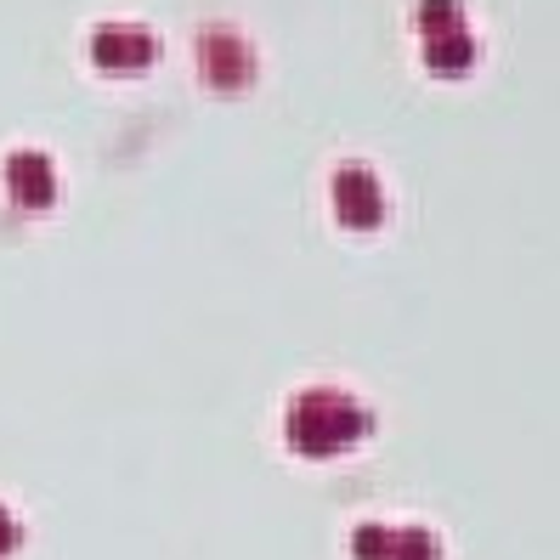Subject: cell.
Instances as JSON below:
<instances>
[{
	"label": "cell",
	"instance_id": "1",
	"mask_svg": "<svg viewBox=\"0 0 560 560\" xmlns=\"http://www.w3.org/2000/svg\"><path fill=\"white\" fill-rule=\"evenodd\" d=\"M369 431H374L369 402H357L351 390H340V385H306V390H294L289 413H283V442L301 453V458H340Z\"/></svg>",
	"mask_w": 560,
	"mask_h": 560
},
{
	"label": "cell",
	"instance_id": "2",
	"mask_svg": "<svg viewBox=\"0 0 560 560\" xmlns=\"http://www.w3.org/2000/svg\"><path fill=\"white\" fill-rule=\"evenodd\" d=\"M328 199H335V221L346 233H380L385 226V187L362 159H346L335 182H328Z\"/></svg>",
	"mask_w": 560,
	"mask_h": 560
},
{
	"label": "cell",
	"instance_id": "3",
	"mask_svg": "<svg viewBox=\"0 0 560 560\" xmlns=\"http://www.w3.org/2000/svg\"><path fill=\"white\" fill-rule=\"evenodd\" d=\"M199 74L215 91H244L255 80V51L233 23H205L199 28Z\"/></svg>",
	"mask_w": 560,
	"mask_h": 560
},
{
	"label": "cell",
	"instance_id": "4",
	"mask_svg": "<svg viewBox=\"0 0 560 560\" xmlns=\"http://www.w3.org/2000/svg\"><path fill=\"white\" fill-rule=\"evenodd\" d=\"M85 51L103 74H142L159 62V35L148 23H96Z\"/></svg>",
	"mask_w": 560,
	"mask_h": 560
},
{
	"label": "cell",
	"instance_id": "5",
	"mask_svg": "<svg viewBox=\"0 0 560 560\" xmlns=\"http://www.w3.org/2000/svg\"><path fill=\"white\" fill-rule=\"evenodd\" d=\"M7 192H12V205H23V210H51L57 205V164H51V153L18 148L7 159Z\"/></svg>",
	"mask_w": 560,
	"mask_h": 560
},
{
	"label": "cell",
	"instance_id": "6",
	"mask_svg": "<svg viewBox=\"0 0 560 560\" xmlns=\"http://www.w3.org/2000/svg\"><path fill=\"white\" fill-rule=\"evenodd\" d=\"M424 69L442 74V80H458L476 69V35L470 28H447V35H431L424 40Z\"/></svg>",
	"mask_w": 560,
	"mask_h": 560
},
{
	"label": "cell",
	"instance_id": "7",
	"mask_svg": "<svg viewBox=\"0 0 560 560\" xmlns=\"http://www.w3.org/2000/svg\"><path fill=\"white\" fill-rule=\"evenodd\" d=\"M390 544H397V526H385V521L351 526V560H390Z\"/></svg>",
	"mask_w": 560,
	"mask_h": 560
},
{
	"label": "cell",
	"instance_id": "8",
	"mask_svg": "<svg viewBox=\"0 0 560 560\" xmlns=\"http://www.w3.org/2000/svg\"><path fill=\"white\" fill-rule=\"evenodd\" d=\"M413 28H419V40H431V35H447V28H465V12H458V0H419Z\"/></svg>",
	"mask_w": 560,
	"mask_h": 560
},
{
	"label": "cell",
	"instance_id": "9",
	"mask_svg": "<svg viewBox=\"0 0 560 560\" xmlns=\"http://www.w3.org/2000/svg\"><path fill=\"white\" fill-rule=\"evenodd\" d=\"M390 560H442V538L431 533V526H397Z\"/></svg>",
	"mask_w": 560,
	"mask_h": 560
},
{
	"label": "cell",
	"instance_id": "10",
	"mask_svg": "<svg viewBox=\"0 0 560 560\" xmlns=\"http://www.w3.org/2000/svg\"><path fill=\"white\" fill-rule=\"evenodd\" d=\"M18 544H23V526L7 504H0V555H18Z\"/></svg>",
	"mask_w": 560,
	"mask_h": 560
}]
</instances>
